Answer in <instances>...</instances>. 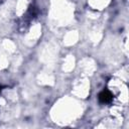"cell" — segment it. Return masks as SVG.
<instances>
[{
	"mask_svg": "<svg viewBox=\"0 0 129 129\" xmlns=\"http://www.w3.org/2000/svg\"><path fill=\"white\" fill-rule=\"evenodd\" d=\"M99 101L103 104H108L113 100V95L110 91L108 90H103L100 94H99Z\"/></svg>",
	"mask_w": 129,
	"mask_h": 129,
	"instance_id": "6da1fadb",
	"label": "cell"
},
{
	"mask_svg": "<svg viewBox=\"0 0 129 129\" xmlns=\"http://www.w3.org/2000/svg\"><path fill=\"white\" fill-rule=\"evenodd\" d=\"M0 92H1V87H0Z\"/></svg>",
	"mask_w": 129,
	"mask_h": 129,
	"instance_id": "7a4b0ae2",
	"label": "cell"
}]
</instances>
